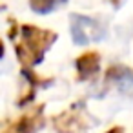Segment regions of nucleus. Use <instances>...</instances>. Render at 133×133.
Instances as JSON below:
<instances>
[{
  "instance_id": "8",
  "label": "nucleus",
  "mask_w": 133,
  "mask_h": 133,
  "mask_svg": "<svg viewBox=\"0 0 133 133\" xmlns=\"http://www.w3.org/2000/svg\"><path fill=\"white\" fill-rule=\"evenodd\" d=\"M2 53H4V48H2V42H0V57H2Z\"/></svg>"
},
{
  "instance_id": "2",
  "label": "nucleus",
  "mask_w": 133,
  "mask_h": 133,
  "mask_svg": "<svg viewBox=\"0 0 133 133\" xmlns=\"http://www.w3.org/2000/svg\"><path fill=\"white\" fill-rule=\"evenodd\" d=\"M71 37L75 44H89L102 40L106 37V29L100 22L84 17V15H71Z\"/></svg>"
},
{
  "instance_id": "4",
  "label": "nucleus",
  "mask_w": 133,
  "mask_h": 133,
  "mask_svg": "<svg viewBox=\"0 0 133 133\" xmlns=\"http://www.w3.org/2000/svg\"><path fill=\"white\" fill-rule=\"evenodd\" d=\"M42 108H38L37 113H29L24 115L22 118H18L6 133H37L42 126H44V117L40 115Z\"/></svg>"
},
{
  "instance_id": "3",
  "label": "nucleus",
  "mask_w": 133,
  "mask_h": 133,
  "mask_svg": "<svg viewBox=\"0 0 133 133\" xmlns=\"http://www.w3.org/2000/svg\"><path fill=\"white\" fill-rule=\"evenodd\" d=\"M75 68H77V78L78 80H86L93 75H97L98 68H100V57L98 53H84L82 57L77 58L75 62Z\"/></svg>"
},
{
  "instance_id": "1",
  "label": "nucleus",
  "mask_w": 133,
  "mask_h": 133,
  "mask_svg": "<svg viewBox=\"0 0 133 133\" xmlns=\"http://www.w3.org/2000/svg\"><path fill=\"white\" fill-rule=\"evenodd\" d=\"M20 38L17 42V55L18 60L26 66H35L42 62L46 51L57 40L55 31H46L37 26H20Z\"/></svg>"
},
{
  "instance_id": "7",
  "label": "nucleus",
  "mask_w": 133,
  "mask_h": 133,
  "mask_svg": "<svg viewBox=\"0 0 133 133\" xmlns=\"http://www.w3.org/2000/svg\"><path fill=\"white\" fill-rule=\"evenodd\" d=\"M108 133H122V129H120V128H111Z\"/></svg>"
},
{
  "instance_id": "6",
  "label": "nucleus",
  "mask_w": 133,
  "mask_h": 133,
  "mask_svg": "<svg viewBox=\"0 0 133 133\" xmlns=\"http://www.w3.org/2000/svg\"><path fill=\"white\" fill-rule=\"evenodd\" d=\"M106 80H129L133 82V69L124 66H113L106 73Z\"/></svg>"
},
{
  "instance_id": "5",
  "label": "nucleus",
  "mask_w": 133,
  "mask_h": 133,
  "mask_svg": "<svg viewBox=\"0 0 133 133\" xmlns=\"http://www.w3.org/2000/svg\"><path fill=\"white\" fill-rule=\"evenodd\" d=\"M60 4H66V0H29V6L35 13L38 15H46L51 13L55 8H58Z\"/></svg>"
},
{
  "instance_id": "9",
  "label": "nucleus",
  "mask_w": 133,
  "mask_h": 133,
  "mask_svg": "<svg viewBox=\"0 0 133 133\" xmlns=\"http://www.w3.org/2000/svg\"><path fill=\"white\" fill-rule=\"evenodd\" d=\"M115 2H117V0H115Z\"/></svg>"
}]
</instances>
